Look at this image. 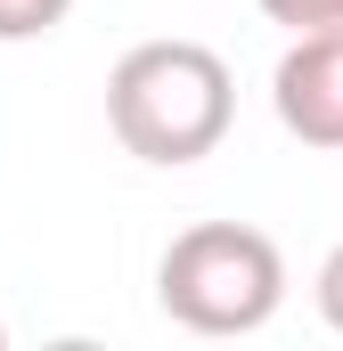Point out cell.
I'll return each instance as SVG.
<instances>
[{"instance_id": "cell-5", "label": "cell", "mask_w": 343, "mask_h": 351, "mask_svg": "<svg viewBox=\"0 0 343 351\" xmlns=\"http://www.w3.org/2000/svg\"><path fill=\"white\" fill-rule=\"evenodd\" d=\"M261 16L286 33H327V25H343V0H261Z\"/></svg>"}, {"instance_id": "cell-6", "label": "cell", "mask_w": 343, "mask_h": 351, "mask_svg": "<svg viewBox=\"0 0 343 351\" xmlns=\"http://www.w3.org/2000/svg\"><path fill=\"white\" fill-rule=\"evenodd\" d=\"M311 286H319V319H327V327L343 335V245L327 254V262H319V278H311Z\"/></svg>"}, {"instance_id": "cell-1", "label": "cell", "mask_w": 343, "mask_h": 351, "mask_svg": "<svg viewBox=\"0 0 343 351\" xmlns=\"http://www.w3.org/2000/svg\"><path fill=\"white\" fill-rule=\"evenodd\" d=\"M237 123V82L204 41H139L106 74V131L139 164H204Z\"/></svg>"}, {"instance_id": "cell-2", "label": "cell", "mask_w": 343, "mask_h": 351, "mask_svg": "<svg viewBox=\"0 0 343 351\" xmlns=\"http://www.w3.org/2000/svg\"><path fill=\"white\" fill-rule=\"evenodd\" d=\"M156 302L188 335H254L286 302V254L254 221H196L156 262Z\"/></svg>"}, {"instance_id": "cell-4", "label": "cell", "mask_w": 343, "mask_h": 351, "mask_svg": "<svg viewBox=\"0 0 343 351\" xmlns=\"http://www.w3.org/2000/svg\"><path fill=\"white\" fill-rule=\"evenodd\" d=\"M74 16V0H0V41H41Z\"/></svg>"}, {"instance_id": "cell-7", "label": "cell", "mask_w": 343, "mask_h": 351, "mask_svg": "<svg viewBox=\"0 0 343 351\" xmlns=\"http://www.w3.org/2000/svg\"><path fill=\"white\" fill-rule=\"evenodd\" d=\"M0 351H8V327H0Z\"/></svg>"}, {"instance_id": "cell-3", "label": "cell", "mask_w": 343, "mask_h": 351, "mask_svg": "<svg viewBox=\"0 0 343 351\" xmlns=\"http://www.w3.org/2000/svg\"><path fill=\"white\" fill-rule=\"evenodd\" d=\"M270 106L303 147H343V25L327 33H294L278 74H270Z\"/></svg>"}]
</instances>
